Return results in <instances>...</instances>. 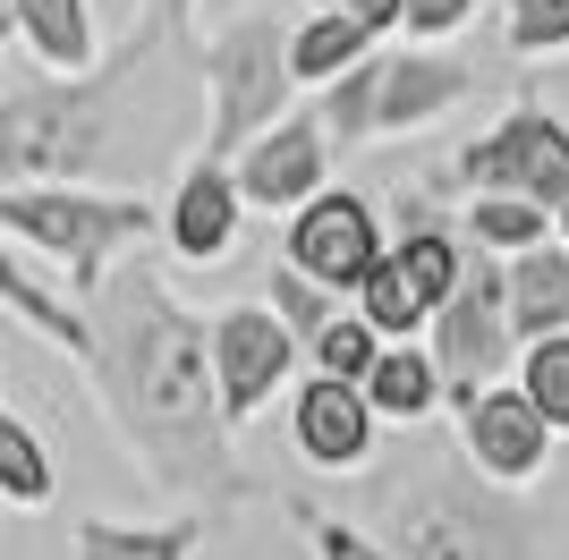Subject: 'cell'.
<instances>
[{"label":"cell","instance_id":"27","mask_svg":"<svg viewBox=\"0 0 569 560\" xmlns=\"http://www.w3.org/2000/svg\"><path fill=\"white\" fill-rule=\"evenodd\" d=\"M263 298H272V314H281V323L298 331V349H315V340L332 331V314H340V289L307 280L298 263H272V280H263Z\"/></svg>","mask_w":569,"mask_h":560},{"label":"cell","instance_id":"28","mask_svg":"<svg viewBox=\"0 0 569 560\" xmlns=\"http://www.w3.org/2000/svg\"><path fill=\"white\" fill-rule=\"evenodd\" d=\"M289 527L307 536V560H400L382 536H366L357 518H340V510H315V501H289Z\"/></svg>","mask_w":569,"mask_h":560},{"label":"cell","instance_id":"12","mask_svg":"<svg viewBox=\"0 0 569 560\" xmlns=\"http://www.w3.org/2000/svg\"><path fill=\"white\" fill-rule=\"evenodd\" d=\"M332 153H340V144L323 137V119H315V111L272 119V128H263V137L230 162L247 212H281V221H289L307 196H323V187H332Z\"/></svg>","mask_w":569,"mask_h":560},{"label":"cell","instance_id":"31","mask_svg":"<svg viewBox=\"0 0 569 560\" xmlns=\"http://www.w3.org/2000/svg\"><path fill=\"white\" fill-rule=\"evenodd\" d=\"M476 26V0H408L400 34L408 43H451V34H468Z\"/></svg>","mask_w":569,"mask_h":560},{"label":"cell","instance_id":"8","mask_svg":"<svg viewBox=\"0 0 569 560\" xmlns=\"http://www.w3.org/2000/svg\"><path fill=\"white\" fill-rule=\"evenodd\" d=\"M391 256V230H382V204L357 196V187H323L281 221V263H298L307 280L357 298V280Z\"/></svg>","mask_w":569,"mask_h":560},{"label":"cell","instance_id":"3","mask_svg":"<svg viewBox=\"0 0 569 560\" xmlns=\"http://www.w3.org/2000/svg\"><path fill=\"white\" fill-rule=\"evenodd\" d=\"M0 238L43 256L69 280V298L86 306L119 263L162 238V212L144 196H119V187H0Z\"/></svg>","mask_w":569,"mask_h":560},{"label":"cell","instance_id":"26","mask_svg":"<svg viewBox=\"0 0 569 560\" xmlns=\"http://www.w3.org/2000/svg\"><path fill=\"white\" fill-rule=\"evenodd\" d=\"M527 399H536V417L552 433H569V331H545V340H519V366H510Z\"/></svg>","mask_w":569,"mask_h":560},{"label":"cell","instance_id":"7","mask_svg":"<svg viewBox=\"0 0 569 560\" xmlns=\"http://www.w3.org/2000/svg\"><path fill=\"white\" fill-rule=\"evenodd\" d=\"M451 179L468 196H536V204L569 212V119H552L545 102H510L485 137L459 144Z\"/></svg>","mask_w":569,"mask_h":560},{"label":"cell","instance_id":"2","mask_svg":"<svg viewBox=\"0 0 569 560\" xmlns=\"http://www.w3.org/2000/svg\"><path fill=\"white\" fill-rule=\"evenodd\" d=\"M170 34L144 26L119 51H102V69L86 77H43L0 93V187H94L128 144V102H137L144 60Z\"/></svg>","mask_w":569,"mask_h":560},{"label":"cell","instance_id":"11","mask_svg":"<svg viewBox=\"0 0 569 560\" xmlns=\"http://www.w3.org/2000/svg\"><path fill=\"white\" fill-rule=\"evenodd\" d=\"M238 238H247V196H238V170L213 162V153H196L162 196V247L188 272H213V263L238 256Z\"/></svg>","mask_w":569,"mask_h":560},{"label":"cell","instance_id":"24","mask_svg":"<svg viewBox=\"0 0 569 560\" xmlns=\"http://www.w3.org/2000/svg\"><path fill=\"white\" fill-rule=\"evenodd\" d=\"M375 102H382V51H366L357 69H340L315 93V119H323V137L340 153H357V144H375Z\"/></svg>","mask_w":569,"mask_h":560},{"label":"cell","instance_id":"4","mask_svg":"<svg viewBox=\"0 0 569 560\" xmlns=\"http://www.w3.org/2000/svg\"><path fill=\"white\" fill-rule=\"evenodd\" d=\"M391 552L400 560H536V518L519 510V492L485 484L468 459L442 476H417L391 501Z\"/></svg>","mask_w":569,"mask_h":560},{"label":"cell","instance_id":"25","mask_svg":"<svg viewBox=\"0 0 569 560\" xmlns=\"http://www.w3.org/2000/svg\"><path fill=\"white\" fill-rule=\"evenodd\" d=\"M357 314H366V323L382 331V340H426V323H433V306H426V289H417V280L400 272V256H382L375 272L357 280Z\"/></svg>","mask_w":569,"mask_h":560},{"label":"cell","instance_id":"13","mask_svg":"<svg viewBox=\"0 0 569 560\" xmlns=\"http://www.w3.org/2000/svg\"><path fill=\"white\" fill-rule=\"evenodd\" d=\"M382 442V417L375 399H366V382H340V373H315L289 391V450L307 467H323V476H357V467L375 459Z\"/></svg>","mask_w":569,"mask_h":560},{"label":"cell","instance_id":"10","mask_svg":"<svg viewBox=\"0 0 569 560\" xmlns=\"http://www.w3.org/2000/svg\"><path fill=\"white\" fill-rule=\"evenodd\" d=\"M451 408H459V459H468L485 484L519 492L552 467V442H561V433L536 417V399H527L519 382H485V391L451 399Z\"/></svg>","mask_w":569,"mask_h":560},{"label":"cell","instance_id":"19","mask_svg":"<svg viewBox=\"0 0 569 560\" xmlns=\"http://www.w3.org/2000/svg\"><path fill=\"white\" fill-rule=\"evenodd\" d=\"M366 399H375L382 424H426L433 408L451 399V382H442L426 340H391V349L375 357V373H366Z\"/></svg>","mask_w":569,"mask_h":560},{"label":"cell","instance_id":"33","mask_svg":"<svg viewBox=\"0 0 569 560\" xmlns=\"http://www.w3.org/2000/svg\"><path fill=\"white\" fill-rule=\"evenodd\" d=\"M144 26H162L170 43H188L196 34V0H144Z\"/></svg>","mask_w":569,"mask_h":560},{"label":"cell","instance_id":"1","mask_svg":"<svg viewBox=\"0 0 569 560\" xmlns=\"http://www.w3.org/2000/svg\"><path fill=\"white\" fill-rule=\"evenodd\" d=\"M86 323H94L86 382L137 476L170 492L179 510H238L256 476L230 442L238 424L213 382V323L137 256L86 298Z\"/></svg>","mask_w":569,"mask_h":560},{"label":"cell","instance_id":"9","mask_svg":"<svg viewBox=\"0 0 569 560\" xmlns=\"http://www.w3.org/2000/svg\"><path fill=\"white\" fill-rule=\"evenodd\" d=\"M298 366H307V349H298V331L272 314V298H238V306L213 314V382H221L230 424L263 417V408L289 391Z\"/></svg>","mask_w":569,"mask_h":560},{"label":"cell","instance_id":"21","mask_svg":"<svg viewBox=\"0 0 569 560\" xmlns=\"http://www.w3.org/2000/svg\"><path fill=\"white\" fill-rule=\"evenodd\" d=\"M391 256H400V272L426 289V306H442L468 280V230H451V221H433L426 204H408V221H400V238H391Z\"/></svg>","mask_w":569,"mask_h":560},{"label":"cell","instance_id":"6","mask_svg":"<svg viewBox=\"0 0 569 560\" xmlns=\"http://www.w3.org/2000/svg\"><path fill=\"white\" fill-rule=\"evenodd\" d=\"M426 349H433V366H442V382H451V399L485 391V382H501V373L519 366V331H510V263L476 247L468 280L433 306Z\"/></svg>","mask_w":569,"mask_h":560},{"label":"cell","instance_id":"35","mask_svg":"<svg viewBox=\"0 0 569 560\" xmlns=\"http://www.w3.org/2000/svg\"><path fill=\"white\" fill-rule=\"evenodd\" d=\"M0 510H9V501H0Z\"/></svg>","mask_w":569,"mask_h":560},{"label":"cell","instance_id":"15","mask_svg":"<svg viewBox=\"0 0 569 560\" xmlns=\"http://www.w3.org/2000/svg\"><path fill=\"white\" fill-rule=\"evenodd\" d=\"M213 510H170V518H77L69 560H196Z\"/></svg>","mask_w":569,"mask_h":560},{"label":"cell","instance_id":"20","mask_svg":"<svg viewBox=\"0 0 569 560\" xmlns=\"http://www.w3.org/2000/svg\"><path fill=\"white\" fill-rule=\"evenodd\" d=\"M510 331H519V340L569 331V247H561V238L510 256Z\"/></svg>","mask_w":569,"mask_h":560},{"label":"cell","instance_id":"5","mask_svg":"<svg viewBox=\"0 0 569 560\" xmlns=\"http://www.w3.org/2000/svg\"><path fill=\"white\" fill-rule=\"evenodd\" d=\"M196 69H204V153L213 162H238L272 119H289L298 77H289V26L281 18H263V9L230 18L213 43L196 51Z\"/></svg>","mask_w":569,"mask_h":560},{"label":"cell","instance_id":"17","mask_svg":"<svg viewBox=\"0 0 569 560\" xmlns=\"http://www.w3.org/2000/svg\"><path fill=\"white\" fill-rule=\"evenodd\" d=\"M0 314H18L34 340H51V349L77 357V366L94 357V323H86V306H77L69 289H43V272H34L9 238H0Z\"/></svg>","mask_w":569,"mask_h":560},{"label":"cell","instance_id":"32","mask_svg":"<svg viewBox=\"0 0 569 560\" xmlns=\"http://www.w3.org/2000/svg\"><path fill=\"white\" fill-rule=\"evenodd\" d=\"M332 9H349L375 43H382V34H400V18H408V0H332Z\"/></svg>","mask_w":569,"mask_h":560},{"label":"cell","instance_id":"34","mask_svg":"<svg viewBox=\"0 0 569 560\" xmlns=\"http://www.w3.org/2000/svg\"><path fill=\"white\" fill-rule=\"evenodd\" d=\"M9 43H18V18H9V9H0V51H9Z\"/></svg>","mask_w":569,"mask_h":560},{"label":"cell","instance_id":"29","mask_svg":"<svg viewBox=\"0 0 569 560\" xmlns=\"http://www.w3.org/2000/svg\"><path fill=\"white\" fill-rule=\"evenodd\" d=\"M382 349H391V340H382V331L366 323L357 306H340V314H332V331H323V340L307 349V366H315V373H340V382H366Z\"/></svg>","mask_w":569,"mask_h":560},{"label":"cell","instance_id":"18","mask_svg":"<svg viewBox=\"0 0 569 560\" xmlns=\"http://www.w3.org/2000/svg\"><path fill=\"white\" fill-rule=\"evenodd\" d=\"M375 51V34L349 18V9H332V0H315L307 18H289V77H298V93H323L340 69H357Z\"/></svg>","mask_w":569,"mask_h":560},{"label":"cell","instance_id":"14","mask_svg":"<svg viewBox=\"0 0 569 560\" xmlns=\"http://www.w3.org/2000/svg\"><path fill=\"white\" fill-rule=\"evenodd\" d=\"M476 93V69L442 43H408L382 51V102H375V137H426L433 119H451L459 102Z\"/></svg>","mask_w":569,"mask_h":560},{"label":"cell","instance_id":"23","mask_svg":"<svg viewBox=\"0 0 569 560\" xmlns=\"http://www.w3.org/2000/svg\"><path fill=\"white\" fill-rule=\"evenodd\" d=\"M51 492H60V467H51L43 433L18 408H0V501L34 518V510H51Z\"/></svg>","mask_w":569,"mask_h":560},{"label":"cell","instance_id":"30","mask_svg":"<svg viewBox=\"0 0 569 560\" xmlns=\"http://www.w3.org/2000/svg\"><path fill=\"white\" fill-rule=\"evenodd\" d=\"M501 43L519 60H561L569 51V0H510L501 9Z\"/></svg>","mask_w":569,"mask_h":560},{"label":"cell","instance_id":"22","mask_svg":"<svg viewBox=\"0 0 569 560\" xmlns=\"http://www.w3.org/2000/svg\"><path fill=\"white\" fill-rule=\"evenodd\" d=\"M552 221L561 212L536 204V196H468V212H459V230H468V247H485V256H527V247H545Z\"/></svg>","mask_w":569,"mask_h":560},{"label":"cell","instance_id":"16","mask_svg":"<svg viewBox=\"0 0 569 560\" xmlns=\"http://www.w3.org/2000/svg\"><path fill=\"white\" fill-rule=\"evenodd\" d=\"M9 18H18V51H26L43 77H86V69H102L94 0H9Z\"/></svg>","mask_w":569,"mask_h":560}]
</instances>
